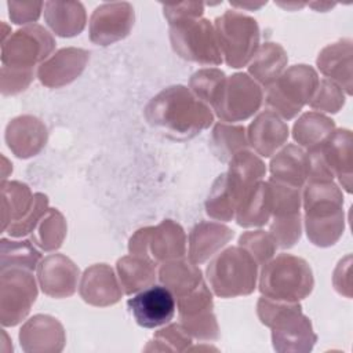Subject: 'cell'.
I'll use <instances>...</instances> for the list:
<instances>
[{"instance_id": "obj_5", "label": "cell", "mask_w": 353, "mask_h": 353, "mask_svg": "<svg viewBox=\"0 0 353 353\" xmlns=\"http://www.w3.org/2000/svg\"><path fill=\"white\" fill-rule=\"evenodd\" d=\"M128 307L141 327L154 328L172 320L175 299L167 287L152 285L128 299Z\"/></svg>"}, {"instance_id": "obj_3", "label": "cell", "mask_w": 353, "mask_h": 353, "mask_svg": "<svg viewBox=\"0 0 353 353\" xmlns=\"http://www.w3.org/2000/svg\"><path fill=\"white\" fill-rule=\"evenodd\" d=\"M214 291L221 296L248 294L255 287L256 263L240 248H228L207 269Z\"/></svg>"}, {"instance_id": "obj_1", "label": "cell", "mask_w": 353, "mask_h": 353, "mask_svg": "<svg viewBox=\"0 0 353 353\" xmlns=\"http://www.w3.org/2000/svg\"><path fill=\"white\" fill-rule=\"evenodd\" d=\"M149 121L176 139L192 138L212 121L210 110L182 87H170L159 94L146 109Z\"/></svg>"}, {"instance_id": "obj_4", "label": "cell", "mask_w": 353, "mask_h": 353, "mask_svg": "<svg viewBox=\"0 0 353 353\" xmlns=\"http://www.w3.org/2000/svg\"><path fill=\"white\" fill-rule=\"evenodd\" d=\"M193 17L186 15L170 21L171 40L175 51L186 59L218 65L221 58L210 22L205 19L194 21L192 19Z\"/></svg>"}, {"instance_id": "obj_2", "label": "cell", "mask_w": 353, "mask_h": 353, "mask_svg": "<svg viewBox=\"0 0 353 353\" xmlns=\"http://www.w3.org/2000/svg\"><path fill=\"white\" fill-rule=\"evenodd\" d=\"M312 272L301 258L283 254L262 270L261 291L269 298L301 299L312 291Z\"/></svg>"}]
</instances>
